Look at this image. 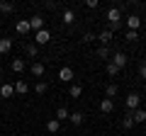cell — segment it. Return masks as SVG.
I'll list each match as a JSON object with an SVG mask.
<instances>
[{
  "instance_id": "obj_4",
  "label": "cell",
  "mask_w": 146,
  "mask_h": 136,
  "mask_svg": "<svg viewBox=\"0 0 146 136\" xmlns=\"http://www.w3.org/2000/svg\"><path fill=\"white\" fill-rule=\"evenodd\" d=\"M58 80H63V83H73V68L71 66H63L61 71H58Z\"/></svg>"
},
{
  "instance_id": "obj_26",
  "label": "cell",
  "mask_w": 146,
  "mask_h": 136,
  "mask_svg": "<svg viewBox=\"0 0 146 136\" xmlns=\"http://www.w3.org/2000/svg\"><path fill=\"white\" fill-rule=\"evenodd\" d=\"M46 88H49V85L42 80V83H36V85H34V92H36V95H44V92H46Z\"/></svg>"
},
{
  "instance_id": "obj_3",
  "label": "cell",
  "mask_w": 146,
  "mask_h": 136,
  "mask_svg": "<svg viewBox=\"0 0 146 136\" xmlns=\"http://www.w3.org/2000/svg\"><path fill=\"white\" fill-rule=\"evenodd\" d=\"M51 42V32L49 29H42V32H34V44L39 46V44H49Z\"/></svg>"
},
{
  "instance_id": "obj_34",
  "label": "cell",
  "mask_w": 146,
  "mask_h": 136,
  "mask_svg": "<svg viewBox=\"0 0 146 136\" xmlns=\"http://www.w3.org/2000/svg\"><path fill=\"white\" fill-rule=\"evenodd\" d=\"M0 75H3V66H0Z\"/></svg>"
},
{
  "instance_id": "obj_14",
  "label": "cell",
  "mask_w": 146,
  "mask_h": 136,
  "mask_svg": "<svg viewBox=\"0 0 146 136\" xmlns=\"http://www.w3.org/2000/svg\"><path fill=\"white\" fill-rule=\"evenodd\" d=\"M83 119H85V117L80 114V112H73V114L68 117V121H71L73 126H80V124H83Z\"/></svg>"
},
{
  "instance_id": "obj_13",
  "label": "cell",
  "mask_w": 146,
  "mask_h": 136,
  "mask_svg": "<svg viewBox=\"0 0 146 136\" xmlns=\"http://www.w3.org/2000/svg\"><path fill=\"white\" fill-rule=\"evenodd\" d=\"M98 39H100V44H102V46H107V44L112 42V32H110V29L100 32V34H98Z\"/></svg>"
},
{
  "instance_id": "obj_28",
  "label": "cell",
  "mask_w": 146,
  "mask_h": 136,
  "mask_svg": "<svg viewBox=\"0 0 146 136\" xmlns=\"http://www.w3.org/2000/svg\"><path fill=\"white\" fill-rule=\"evenodd\" d=\"M119 71H122V68H117V66H115V63H112V61L107 63V73H110V75H117V73H119Z\"/></svg>"
},
{
  "instance_id": "obj_16",
  "label": "cell",
  "mask_w": 146,
  "mask_h": 136,
  "mask_svg": "<svg viewBox=\"0 0 146 136\" xmlns=\"http://www.w3.org/2000/svg\"><path fill=\"white\" fill-rule=\"evenodd\" d=\"M61 20H63V24H73V22H76V12H73V10H63Z\"/></svg>"
},
{
  "instance_id": "obj_18",
  "label": "cell",
  "mask_w": 146,
  "mask_h": 136,
  "mask_svg": "<svg viewBox=\"0 0 146 136\" xmlns=\"http://www.w3.org/2000/svg\"><path fill=\"white\" fill-rule=\"evenodd\" d=\"M27 90H29V85H27V80H17V83H15V92H17V95H25Z\"/></svg>"
},
{
  "instance_id": "obj_33",
  "label": "cell",
  "mask_w": 146,
  "mask_h": 136,
  "mask_svg": "<svg viewBox=\"0 0 146 136\" xmlns=\"http://www.w3.org/2000/svg\"><path fill=\"white\" fill-rule=\"evenodd\" d=\"M139 75H141V78H146V63H141V66H139Z\"/></svg>"
},
{
  "instance_id": "obj_9",
  "label": "cell",
  "mask_w": 146,
  "mask_h": 136,
  "mask_svg": "<svg viewBox=\"0 0 146 136\" xmlns=\"http://www.w3.org/2000/svg\"><path fill=\"white\" fill-rule=\"evenodd\" d=\"M15 29H17V34H22V37L29 34V29H32V27H29V20H20V22L15 24Z\"/></svg>"
},
{
  "instance_id": "obj_25",
  "label": "cell",
  "mask_w": 146,
  "mask_h": 136,
  "mask_svg": "<svg viewBox=\"0 0 146 136\" xmlns=\"http://www.w3.org/2000/svg\"><path fill=\"white\" fill-rule=\"evenodd\" d=\"M98 56H100V58H110V56H112L110 46H100V49H98Z\"/></svg>"
},
{
  "instance_id": "obj_32",
  "label": "cell",
  "mask_w": 146,
  "mask_h": 136,
  "mask_svg": "<svg viewBox=\"0 0 146 136\" xmlns=\"http://www.w3.org/2000/svg\"><path fill=\"white\" fill-rule=\"evenodd\" d=\"M44 7H46V10H56V7H58V3H56V0H54V3L49 0V3H44Z\"/></svg>"
},
{
  "instance_id": "obj_7",
  "label": "cell",
  "mask_w": 146,
  "mask_h": 136,
  "mask_svg": "<svg viewBox=\"0 0 146 136\" xmlns=\"http://www.w3.org/2000/svg\"><path fill=\"white\" fill-rule=\"evenodd\" d=\"M127 61H129V58H127V53H122V51H117L115 56H112V63H115L117 68H124V66H127Z\"/></svg>"
},
{
  "instance_id": "obj_31",
  "label": "cell",
  "mask_w": 146,
  "mask_h": 136,
  "mask_svg": "<svg viewBox=\"0 0 146 136\" xmlns=\"http://www.w3.org/2000/svg\"><path fill=\"white\" fill-rule=\"evenodd\" d=\"M93 39H98V37H95V34H90V32H88V34H83V44H90Z\"/></svg>"
},
{
  "instance_id": "obj_1",
  "label": "cell",
  "mask_w": 146,
  "mask_h": 136,
  "mask_svg": "<svg viewBox=\"0 0 146 136\" xmlns=\"http://www.w3.org/2000/svg\"><path fill=\"white\" fill-rule=\"evenodd\" d=\"M122 12H119V7H110L107 10V22H110V32L115 34V29H119L122 27Z\"/></svg>"
},
{
  "instance_id": "obj_22",
  "label": "cell",
  "mask_w": 146,
  "mask_h": 136,
  "mask_svg": "<svg viewBox=\"0 0 146 136\" xmlns=\"http://www.w3.org/2000/svg\"><path fill=\"white\" fill-rule=\"evenodd\" d=\"M134 124H136V121H134V114H131V112H129V114H127L124 119H122V126H124V129H131V126H134Z\"/></svg>"
},
{
  "instance_id": "obj_12",
  "label": "cell",
  "mask_w": 146,
  "mask_h": 136,
  "mask_svg": "<svg viewBox=\"0 0 146 136\" xmlns=\"http://www.w3.org/2000/svg\"><path fill=\"white\" fill-rule=\"evenodd\" d=\"M15 95V85H0V97H12Z\"/></svg>"
},
{
  "instance_id": "obj_6",
  "label": "cell",
  "mask_w": 146,
  "mask_h": 136,
  "mask_svg": "<svg viewBox=\"0 0 146 136\" xmlns=\"http://www.w3.org/2000/svg\"><path fill=\"white\" fill-rule=\"evenodd\" d=\"M29 27H32L34 32H42V29H44V17H39V15L29 17Z\"/></svg>"
},
{
  "instance_id": "obj_8",
  "label": "cell",
  "mask_w": 146,
  "mask_h": 136,
  "mask_svg": "<svg viewBox=\"0 0 146 136\" xmlns=\"http://www.w3.org/2000/svg\"><path fill=\"white\" fill-rule=\"evenodd\" d=\"M29 71H32V75H34V78H42V75H44V63H39V61H32Z\"/></svg>"
},
{
  "instance_id": "obj_24",
  "label": "cell",
  "mask_w": 146,
  "mask_h": 136,
  "mask_svg": "<svg viewBox=\"0 0 146 136\" xmlns=\"http://www.w3.org/2000/svg\"><path fill=\"white\" fill-rule=\"evenodd\" d=\"M105 95H107V97L112 100V97H115V95H117V85H115V83H110L107 88H105Z\"/></svg>"
},
{
  "instance_id": "obj_21",
  "label": "cell",
  "mask_w": 146,
  "mask_h": 136,
  "mask_svg": "<svg viewBox=\"0 0 146 136\" xmlns=\"http://www.w3.org/2000/svg\"><path fill=\"white\" fill-rule=\"evenodd\" d=\"M131 114H134L136 124H144V121H146V110H136V112H131Z\"/></svg>"
},
{
  "instance_id": "obj_27",
  "label": "cell",
  "mask_w": 146,
  "mask_h": 136,
  "mask_svg": "<svg viewBox=\"0 0 146 136\" xmlns=\"http://www.w3.org/2000/svg\"><path fill=\"white\" fill-rule=\"evenodd\" d=\"M12 10H15L12 3H3V0H0V12H12Z\"/></svg>"
},
{
  "instance_id": "obj_5",
  "label": "cell",
  "mask_w": 146,
  "mask_h": 136,
  "mask_svg": "<svg viewBox=\"0 0 146 136\" xmlns=\"http://www.w3.org/2000/svg\"><path fill=\"white\" fill-rule=\"evenodd\" d=\"M124 22H127V27H129V32H136V29L141 27V17H139V15H129Z\"/></svg>"
},
{
  "instance_id": "obj_10",
  "label": "cell",
  "mask_w": 146,
  "mask_h": 136,
  "mask_svg": "<svg viewBox=\"0 0 146 136\" xmlns=\"http://www.w3.org/2000/svg\"><path fill=\"white\" fill-rule=\"evenodd\" d=\"M115 110V100H110V97H105L102 102H100V112H105V114H110V112Z\"/></svg>"
},
{
  "instance_id": "obj_30",
  "label": "cell",
  "mask_w": 146,
  "mask_h": 136,
  "mask_svg": "<svg viewBox=\"0 0 146 136\" xmlns=\"http://www.w3.org/2000/svg\"><path fill=\"white\" fill-rule=\"evenodd\" d=\"M98 5H100L98 0H85V7H88V10H95Z\"/></svg>"
},
{
  "instance_id": "obj_29",
  "label": "cell",
  "mask_w": 146,
  "mask_h": 136,
  "mask_svg": "<svg viewBox=\"0 0 146 136\" xmlns=\"http://www.w3.org/2000/svg\"><path fill=\"white\" fill-rule=\"evenodd\" d=\"M124 39H127V42H136V39H139V34H136V32H127V34H124Z\"/></svg>"
},
{
  "instance_id": "obj_20",
  "label": "cell",
  "mask_w": 146,
  "mask_h": 136,
  "mask_svg": "<svg viewBox=\"0 0 146 136\" xmlns=\"http://www.w3.org/2000/svg\"><path fill=\"white\" fill-rule=\"evenodd\" d=\"M46 129L51 131V134H56V131L61 129V121H58V119H49V121H46Z\"/></svg>"
},
{
  "instance_id": "obj_11",
  "label": "cell",
  "mask_w": 146,
  "mask_h": 136,
  "mask_svg": "<svg viewBox=\"0 0 146 136\" xmlns=\"http://www.w3.org/2000/svg\"><path fill=\"white\" fill-rule=\"evenodd\" d=\"M10 68H12V73H22V71H25V68H27V63L22 61V58H12Z\"/></svg>"
},
{
  "instance_id": "obj_17",
  "label": "cell",
  "mask_w": 146,
  "mask_h": 136,
  "mask_svg": "<svg viewBox=\"0 0 146 136\" xmlns=\"http://www.w3.org/2000/svg\"><path fill=\"white\" fill-rule=\"evenodd\" d=\"M68 117H71V112H68L66 107H58V110H56V117H54V119H58V121H66Z\"/></svg>"
},
{
  "instance_id": "obj_19",
  "label": "cell",
  "mask_w": 146,
  "mask_h": 136,
  "mask_svg": "<svg viewBox=\"0 0 146 136\" xmlns=\"http://www.w3.org/2000/svg\"><path fill=\"white\" fill-rule=\"evenodd\" d=\"M12 49V39H0V53H10Z\"/></svg>"
},
{
  "instance_id": "obj_15",
  "label": "cell",
  "mask_w": 146,
  "mask_h": 136,
  "mask_svg": "<svg viewBox=\"0 0 146 136\" xmlns=\"http://www.w3.org/2000/svg\"><path fill=\"white\" fill-rule=\"evenodd\" d=\"M68 95H71V97H80V95H83V88H80L78 83H71V88H68Z\"/></svg>"
},
{
  "instance_id": "obj_23",
  "label": "cell",
  "mask_w": 146,
  "mask_h": 136,
  "mask_svg": "<svg viewBox=\"0 0 146 136\" xmlns=\"http://www.w3.org/2000/svg\"><path fill=\"white\" fill-rule=\"evenodd\" d=\"M25 51H27V56L36 58V51H39V46H36V44H27V46H25Z\"/></svg>"
},
{
  "instance_id": "obj_2",
  "label": "cell",
  "mask_w": 146,
  "mask_h": 136,
  "mask_svg": "<svg viewBox=\"0 0 146 136\" xmlns=\"http://www.w3.org/2000/svg\"><path fill=\"white\" fill-rule=\"evenodd\" d=\"M124 105H127V110L136 112V110H139V105H141V97H139L136 92H129V97L124 100Z\"/></svg>"
}]
</instances>
